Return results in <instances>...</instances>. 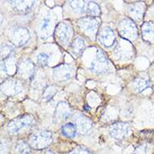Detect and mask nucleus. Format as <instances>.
<instances>
[{"instance_id": "nucleus-10", "label": "nucleus", "mask_w": 154, "mask_h": 154, "mask_svg": "<svg viewBox=\"0 0 154 154\" xmlns=\"http://www.w3.org/2000/svg\"><path fill=\"white\" fill-rule=\"evenodd\" d=\"M142 35L148 42H154V22H146L142 25Z\"/></svg>"}, {"instance_id": "nucleus-9", "label": "nucleus", "mask_w": 154, "mask_h": 154, "mask_svg": "<svg viewBox=\"0 0 154 154\" xmlns=\"http://www.w3.org/2000/svg\"><path fill=\"white\" fill-rule=\"evenodd\" d=\"M76 122H77L76 127L81 134L88 133L91 130L92 122L86 117L80 116L76 120Z\"/></svg>"}, {"instance_id": "nucleus-20", "label": "nucleus", "mask_w": 154, "mask_h": 154, "mask_svg": "<svg viewBox=\"0 0 154 154\" xmlns=\"http://www.w3.org/2000/svg\"><path fill=\"white\" fill-rule=\"evenodd\" d=\"M49 23H50V20H48V19H45V20H43V22H42V30H45V29L48 27Z\"/></svg>"}, {"instance_id": "nucleus-18", "label": "nucleus", "mask_w": 154, "mask_h": 154, "mask_svg": "<svg viewBox=\"0 0 154 154\" xmlns=\"http://www.w3.org/2000/svg\"><path fill=\"white\" fill-rule=\"evenodd\" d=\"M48 60H49V56L46 54V53H44V52H42L37 56V62L38 63L42 66V67H45L47 65L48 63Z\"/></svg>"}, {"instance_id": "nucleus-12", "label": "nucleus", "mask_w": 154, "mask_h": 154, "mask_svg": "<svg viewBox=\"0 0 154 154\" xmlns=\"http://www.w3.org/2000/svg\"><path fill=\"white\" fill-rule=\"evenodd\" d=\"M56 115H57V118H61L62 120H65L71 115V109L66 103H60L57 109Z\"/></svg>"}, {"instance_id": "nucleus-11", "label": "nucleus", "mask_w": 154, "mask_h": 154, "mask_svg": "<svg viewBox=\"0 0 154 154\" xmlns=\"http://www.w3.org/2000/svg\"><path fill=\"white\" fill-rule=\"evenodd\" d=\"M61 132L66 137L72 138L77 134V127L72 123H67L61 127Z\"/></svg>"}, {"instance_id": "nucleus-7", "label": "nucleus", "mask_w": 154, "mask_h": 154, "mask_svg": "<svg viewBox=\"0 0 154 154\" xmlns=\"http://www.w3.org/2000/svg\"><path fill=\"white\" fill-rule=\"evenodd\" d=\"M129 125L125 123H116L112 125L109 134L112 136L114 138L116 139H122L125 136H127L130 132Z\"/></svg>"}, {"instance_id": "nucleus-15", "label": "nucleus", "mask_w": 154, "mask_h": 154, "mask_svg": "<svg viewBox=\"0 0 154 154\" xmlns=\"http://www.w3.org/2000/svg\"><path fill=\"white\" fill-rule=\"evenodd\" d=\"M15 150L18 154H29V144L25 141H20L15 146Z\"/></svg>"}, {"instance_id": "nucleus-6", "label": "nucleus", "mask_w": 154, "mask_h": 154, "mask_svg": "<svg viewBox=\"0 0 154 154\" xmlns=\"http://www.w3.org/2000/svg\"><path fill=\"white\" fill-rule=\"evenodd\" d=\"M79 26L84 32L88 35H94L98 29L99 22L94 18H84L79 21Z\"/></svg>"}, {"instance_id": "nucleus-8", "label": "nucleus", "mask_w": 154, "mask_h": 154, "mask_svg": "<svg viewBox=\"0 0 154 154\" xmlns=\"http://www.w3.org/2000/svg\"><path fill=\"white\" fill-rule=\"evenodd\" d=\"M99 39L104 46L109 47L113 46L116 42V35L112 29L109 28H105L103 30H101Z\"/></svg>"}, {"instance_id": "nucleus-19", "label": "nucleus", "mask_w": 154, "mask_h": 154, "mask_svg": "<svg viewBox=\"0 0 154 154\" xmlns=\"http://www.w3.org/2000/svg\"><path fill=\"white\" fill-rule=\"evenodd\" d=\"M68 154H93L89 150H88L82 146H77L73 150H72Z\"/></svg>"}, {"instance_id": "nucleus-1", "label": "nucleus", "mask_w": 154, "mask_h": 154, "mask_svg": "<svg viewBox=\"0 0 154 154\" xmlns=\"http://www.w3.org/2000/svg\"><path fill=\"white\" fill-rule=\"evenodd\" d=\"M52 142V134L50 131H41L30 136L29 139V146L35 149L41 150L46 148Z\"/></svg>"}, {"instance_id": "nucleus-17", "label": "nucleus", "mask_w": 154, "mask_h": 154, "mask_svg": "<svg viewBox=\"0 0 154 154\" xmlns=\"http://www.w3.org/2000/svg\"><path fill=\"white\" fill-rule=\"evenodd\" d=\"M87 12L91 16H97V15L100 14V8L94 2H90L89 4H88Z\"/></svg>"}, {"instance_id": "nucleus-2", "label": "nucleus", "mask_w": 154, "mask_h": 154, "mask_svg": "<svg viewBox=\"0 0 154 154\" xmlns=\"http://www.w3.org/2000/svg\"><path fill=\"white\" fill-rule=\"evenodd\" d=\"M108 67V61L104 51L99 50L97 51L95 60L92 63L90 67L92 72H94L96 74H101L107 71Z\"/></svg>"}, {"instance_id": "nucleus-14", "label": "nucleus", "mask_w": 154, "mask_h": 154, "mask_svg": "<svg viewBox=\"0 0 154 154\" xmlns=\"http://www.w3.org/2000/svg\"><path fill=\"white\" fill-rule=\"evenodd\" d=\"M134 88L137 93H141V92L144 91L147 88L150 87V83L143 79H137L134 81Z\"/></svg>"}, {"instance_id": "nucleus-13", "label": "nucleus", "mask_w": 154, "mask_h": 154, "mask_svg": "<svg viewBox=\"0 0 154 154\" xmlns=\"http://www.w3.org/2000/svg\"><path fill=\"white\" fill-rule=\"evenodd\" d=\"M67 66H61V67L56 69L54 72V75L56 79H61V80H67L70 79L71 77V71L70 68L66 69L65 67Z\"/></svg>"}, {"instance_id": "nucleus-21", "label": "nucleus", "mask_w": 154, "mask_h": 154, "mask_svg": "<svg viewBox=\"0 0 154 154\" xmlns=\"http://www.w3.org/2000/svg\"><path fill=\"white\" fill-rule=\"evenodd\" d=\"M45 154H55L52 151H47Z\"/></svg>"}, {"instance_id": "nucleus-5", "label": "nucleus", "mask_w": 154, "mask_h": 154, "mask_svg": "<svg viewBox=\"0 0 154 154\" xmlns=\"http://www.w3.org/2000/svg\"><path fill=\"white\" fill-rule=\"evenodd\" d=\"M56 34V38L58 40V42L61 44H66L69 38L70 35L72 34V28L69 25H67L66 23H62L57 25V27L56 28L55 30Z\"/></svg>"}, {"instance_id": "nucleus-16", "label": "nucleus", "mask_w": 154, "mask_h": 154, "mask_svg": "<svg viewBox=\"0 0 154 154\" xmlns=\"http://www.w3.org/2000/svg\"><path fill=\"white\" fill-rule=\"evenodd\" d=\"M72 51L76 54H79L84 49V42L80 38H76L74 42H72Z\"/></svg>"}, {"instance_id": "nucleus-4", "label": "nucleus", "mask_w": 154, "mask_h": 154, "mask_svg": "<svg viewBox=\"0 0 154 154\" xmlns=\"http://www.w3.org/2000/svg\"><path fill=\"white\" fill-rule=\"evenodd\" d=\"M120 32L121 35L128 39L134 40L137 37V28L133 22L130 20H124L120 24Z\"/></svg>"}, {"instance_id": "nucleus-3", "label": "nucleus", "mask_w": 154, "mask_h": 154, "mask_svg": "<svg viewBox=\"0 0 154 154\" xmlns=\"http://www.w3.org/2000/svg\"><path fill=\"white\" fill-rule=\"evenodd\" d=\"M33 118L31 116H22L14 120L7 125V131L8 134L18 133L22 128L31 125L33 122Z\"/></svg>"}]
</instances>
